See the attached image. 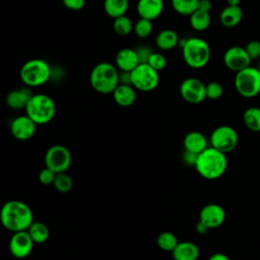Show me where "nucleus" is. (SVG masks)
<instances>
[{"label":"nucleus","mask_w":260,"mask_h":260,"mask_svg":"<svg viewBox=\"0 0 260 260\" xmlns=\"http://www.w3.org/2000/svg\"><path fill=\"white\" fill-rule=\"evenodd\" d=\"M243 18V11L240 6H225L220 14L219 20L220 23L225 27H235L237 26Z\"/></svg>","instance_id":"5701e85b"},{"label":"nucleus","mask_w":260,"mask_h":260,"mask_svg":"<svg viewBox=\"0 0 260 260\" xmlns=\"http://www.w3.org/2000/svg\"><path fill=\"white\" fill-rule=\"evenodd\" d=\"M135 50H136V53H137L140 63H147L150 55L153 52V51H151V49L148 46H139Z\"/></svg>","instance_id":"e433bc0d"},{"label":"nucleus","mask_w":260,"mask_h":260,"mask_svg":"<svg viewBox=\"0 0 260 260\" xmlns=\"http://www.w3.org/2000/svg\"><path fill=\"white\" fill-rule=\"evenodd\" d=\"M225 219V211L222 206L210 203L202 207L199 213V221L204 223L209 230L220 226Z\"/></svg>","instance_id":"2eb2a0df"},{"label":"nucleus","mask_w":260,"mask_h":260,"mask_svg":"<svg viewBox=\"0 0 260 260\" xmlns=\"http://www.w3.org/2000/svg\"><path fill=\"white\" fill-rule=\"evenodd\" d=\"M195 230H196V232H197L198 234H200V235H204V234H206V233L209 231V229H208L204 223H202V222L199 221V220H198V222H197L196 225H195Z\"/></svg>","instance_id":"79ce46f5"},{"label":"nucleus","mask_w":260,"mask_h":260,"mask_svg":"<svg viewBox=\"0 0 260 260\" xmlns=\"http://www.w3.org/2000/svg\"><path fill=\"white\" fill-rule=\"evenodd\" d=\"M62 3L69 10L78 11L84 7L85 0H62Z\"/></svg>","instance_id":"4c0bfd02"},{"label":"nucleus","mask_w":260,"mask_h":260,"mask_svg":"<svg viewBox=\"0 0 260 260\" xmlns=\"http://www.w3.org/2000/svg\"><path fill=\"white\" fill-rule=\"evenodd\" d=\"M245 49L248 55L250 56V58L252 59V61L260 58V41H257V40L250 41L246 45Z\"/></svg>","instance_id":"f704fd0d"},{"label":"nucleus","mask_w":260,"mask_h":260,"mask_svg":"<svg viewBox=\"0 0 260 260\" xmlns=\"http://www.w3.org/2000/svg\"><path fill=\"white\" fill-rule=\"evenodd\" d=\"M259 65H260V63H259ZM257 68H258V69H259V71H260V66H259V67H257Z\"/></svg>","instance_id":"a18cd8bd"},{"label":"nucleus","mask_w":260,"mask_h":260,"mask_svg":"<svg viewBox=\"0 0 260 260\" xmlns=\"http://www.w3.org/2000/svg\"><path fill=\"white\" fill-rule=\"evenodd\" d=\"M240 2L241 0H226L228 5H231V6H240Z\"/></svg>","instance_id":"c03bdc74"},{"label":"nucleus","mask_w":260,"mask_h":260,"mask_svg":"<svg viewBox=\"0 0 260 260\" xmlns=\"http://www.w3.org/2000/svg\"><path fill=\"white\" fill-rule=\"evenodd\" d=\"M212 8V3L210 0H199V4H198V9L209 12Z\"/></svg>","instance_id":"a19ab883"},{"label":"nucleus","mask_w":260,"mask_h":260,"mask_svg":"<svg viewBox=\"0 0 260 260\" xmlns=\"http://www.w3.org/2000/svg\"><path fill=\"white\" fill-rule=\"evenodd\" d=\"M238 141L239 137L237 131L228 125L216 127L210 135L211 146L225 154L236 148Z\"/></svg>","instance_id":"9d476101"},{"label":"nucleus","mask_w":260,"mask_h":260,"mask_svg":"<svg viewBox=\"0 0 260 260\" xmlns=\"http://www.w3.org/2000/svg\"><path fill=\"white\" fill-rule=\"evenodd\" d=\"M205 92H206V99L215 101L222 95L223 88L219 82L210 81L205 85Z\"/></svg>","instance_id":"473e14b6"},{"label":"nucleus","mask_w":260,"mask_h":260,"mask_svg":"<svg viewBox=\"0 0 260 260\" xmlns=\"http://www.w3.org/2000/svg\"><path fill=\"white\" fill-rule=\"evenodd\" d=\"M208 260H231V259L223 253H214L208 258Z\"/></svg>","instance_id":"37998d69"},{"label":"nucleus","mask_w":260,"mask_h":260,"mask_svg":"<svg viewBox=\"0 0 260 260\" xmlns=\"http://www.w3.org/2000/svg\"><path fill=\"white\" fill-rule=\"evenodd\" d=\"M129 7V0H104V10L113 19L125 15Z\"/></svg>","instance_id":"b1692460"},{"label":"nucleus","mask_w":260,"mask_h":260,"mask_svg":"<svg viewBox=\"0 0 260 260\" xmlns=\"http://www.w3.org/2000/svg\"><path fill=\"white\" fill-rule=\"evenodd\" d=\"M235 87L244 98H254L260 93V71L257 67L249 66L236 73Z\"/></svg>","instance_id":"0eeeda50"},{"label":"nucleus","mask_w":260,"mask_h":260,"mask_svg":"<svg viewBox=\"0 0 260 260\" xmlns=\"http://www.w3.org/2000/svg\"><path fill=\"white\" fill-rule=\"evenodd\" d=\"M56 173L46 167L39 173V181L43 185H53Z\"/></svg>","instance_id":"c9c22d12"},{"label":"nucleus","mask_w":260,"mask_h":260,"mask_svg":"<svg viewBox=\"0 0 260 260\" xmlns=\"http://www.w3.org/2000/svg\"><path fill=\"white\" fill-rule=\"evenodd\" d=\"M45 167L54 173H65L71 166L72 157L69 149L61 144L49 147L45 153Z\"/></svg>","instance_id":"1a4fd4ad"},{"label":"nucleus","mask_w":260,"mask_h":260,"mask_svg":"<svg viewBox=\"0 0 260 260\" xmlns=\"http://www.w3.org/2000/svg\"><path fill=\"white\" fill-rule=\"evenodd\" d=\"M35 242L27 231L13 233L8 244L10 254L16 259L26 258L34 249Z\"/></svg>","instance_id":"f8f14e48"},{"label":"nucleus","mask_w":260,"mask_h":260,"mask_svg":"<svg viewBox=\"0 0 260 260\" xmlns=\"http://www.w3.org/2000/svg\"><path fill=\"white\" fill-rule=\"evenodd\" d=\"M139 59L135 49L123 48L116 54L115 64L120 71H129L131 72L138 64Z\"/></svg>","instance_id":"a211bd4d"},{"label":"nucleus","mask_w":260,"mask_h":260,"mask_svg":"<svg viewBox=\"0 0 260 260\" xmlns=\"http://www.w3.org/2000/svg\"><path fill=\"white\" fill-rule=\"evenodd\" d=\"M197 156L198 154L194 153V152H191V151H188V150H185L184 149V153H183V160L185 161V164L189 165V166H192L194 167L195 164H196V160H197Z\"/></svg>","instance_id":"58836bf2"},{"label":"nucleus","mask_w":260,"mask_h":260,"mask_svg":"<svg viewBox=\"0 0 260 260\" xmlns=\"http://www.w3.org/2000/svg\"><path fill=\"white\" fill-rule=\"evenodd\" d=\"M0 221L9 232L26 231L34 222V213L26 203L20 200H9L1 207Z\"/></svg>","instance_id":"f257e3e1"},{"label":"nucleus","mask_w":260,"mask_h":260,"mask_svg":"<svg viewBox=\"0 0 260 260\" xmlns=\"http://www.w3.org/2000/svg\"><path fill=\"white\" fill-rule=\"evenodd\" d=\"M179 46L182 49V56L190 68L201 69L207 65L211 57V50L208 43L197 37L180 39Z\"/></svg>","instance_id":"7ed1b4c3"},{"label":"nucleus","mask_w":260,"mask_h":260,"mask_svg":"<svg viewBox=\"0 0 260 260\" xmlns=\"http://www.w3.org/2000/svg\"><path fill=\"white\" fill-rule=\"evenodd\" d=\"M133 26L134 24L132 20L128 16H126V14L114 18L113 29L118 36L126 37L130 35V32L133 30Z\"/></svg>","instance_id":"c756f323"},{"label":"nucleus","mask_w":260,"mask_h":260,"mask_svg":"<svg viewBox=\"0 0 260 260\" xmlns=\"http://www.w3.org/2000/svg\"><path fill=\"white\" fill-rule=\"evenodd\" d=\"M252 59L245 48L240 46L230 47L223 54V63L225 67L234 72H239L251 66Z\"/></svg>","instance_id":"ddd939ff"},{"label":"nucleus","mask_w":260,"mask_h":260,"mask_svg":"<svg viewBox=\"0 0 260 260\" xmlns=\"http://www.w3.org/2000/svg\"><path fill=\"white\" fill-rule=\"evenodd\" d=\"M156 244L160 250L165 252H173L179 244V240L175 234L166 231L158 234L156 238Z\"/></svg>","instance_id":"cd10ccee"},{"label":"nucleus","mask_w":260,"mask_h":260,"mask_svg":"<svg viewBox=\"0 0 260 260\" xmlns=\"http://www.w3.org/2000/svg\"><path fill=\"white\" fill-rule=\"evenodd\" d=\"M194 167L202 178L206 180H216L226 171V155L216 148L208 146L198 154Z\"/></svg>","instance_id":"f03ea898"},{"label":"nucleus","mask_w":260,"mask_h":260,"mask_svg":"<svg viewBox=\"0 0 260 260\" xmlns=\"http://www.w3.org/2000/svg\"><path fill=\"white\" fill-rule=\"evenodd\" d=\"M183 145L185 150L194 152L196 154H199L208 147L206 137L199 131L188 132L184 137Z\"/></svg>","instance_id":"aec40b11"},{"label":"nucleus","mask_w":260,"mask_h":260,"mask_svg":"<svg viewBox=\"0 0 260 260\" xmlns=\"http://www.w3.org/2000/svg\"><path fill=\"white\" fill-rule=\"evenodd\" d=\"M190 25L193 29L198 31H203L207 29L211 22V17L209 12L197 9L189 16Z\"/></svg>","instance_id":"a878e982"},{"label":"nucleus","mask_w":260,"mask_h":260,"mask_svg":"<svg viewBox=\"0 0 260 260\" xmlns=\"http://www.w3.org/2000/svg\"><path fill=\"white\" fill-rule=\"evenodd\" d=\"M245 126L254 132H260V108L250 107L243 115Z\"/></svg>","instance_id":"bb28decb"},{"label":"nucleus","mask_w":260,"mask_h":260,"mask_svg":"<svg viewBox=\"0 0 260 260\" xmlns=\"http://www.w3.org/2000/svg\"><path fill=\"white\" fill-rule=\"evenodd\" d=\"M172 254L174 260H198L200 251L195 243L183 241L179 242Z\"/></svg>","instance_id":"412c9836"},{"label":"nucleus","mask_w":260,"mask_h":260,"mask_svg":"<svg viewBox=\"0 0 260 260\" xmlns=\"http://www.w3.org/2000/svg\"><path fill=\"white\" fill-rule=\"evenodd\" d=\"M180 38L174 29L165 28L155 38V45L160 51H170L179 45Z\"/></svg>","instance_id":"4be33fe9"},{"label":"nucleus","mask_w":260,"mask_h":260,"mask_svg":"<svg viewBox=\"0 0 260 260\" xmlns=\"http://www.w3.org/2000/svg\"><path fill=\"white\" fill-rule=\"evenodd\" d=\"M24 110L25 114L37 125H45L54 119L56 104L48 94L34 93Z\"/></svg>","instance_id":"423d86ee"},{"label":"nucleus","mask_w":260,"mask_h":260,"mask_svg":"<svg viewBox=\"0 0 260 260\" xmlns=\"http://www.w3.org/2000/svg\"><path fill=\"white\" fill-rule=\"evenodd\" d=\"M165 8L164 0H138L136 11L141 18L149 20L156 19L162 13Z\"/></svg>","instance_id":"f3484780"},{"label":"nucleus","mask_w":260,"mask_h":260,"mask_svg":"<svg viewBox=\"0 0 260 260\" xmlns=\"http://www.w3.org/2000/svg\"><path fill=\"white\" fill-rule=\"evenodd\" d=\"M19 77L25 86L39 87L50 80L52 68L44 59L34 58L23 63L19 71Z\"/></svg>","instance_id":"39448f33"},{"label":"nucleus","mask_w":260,"mask_h":260,"mask_svg":"<svg viewBox=\"0 0 260 260\" xmlns=\"http://www.w3.org/2000/svg\"><path fill=\"white\" fill-rule=\"evenodd\" d=\"M91 87L99 93H113L119 85L118 68L109 62H100L93 66L89 74Z\"/></svg>","instance_id":"20e7f679"},{"label":"nucleus","mask_w":260,"mask_h":260,"mask_svg":"<svg viewBox=\"0 0 260 260\" xmlns=\"http://www.w3.org/2000/svg\"><path fill=\"white\" fill-rule=\"evenodd\" d=\"M53 186L58 192L67 193L73 187V180L66 172L59 173V174H56Z\"/></svg>","instance_id":"7c9ffc66"},{"label":"nucleus","mask_w":260,"mask_h":260,"mask_svg":"<svg viewBox=\"0 0 260 260\" xmlns=\"http://www.w3.org/2000/svg\"><path fill=\"white\" fill-rule=\"evenodd\" d=\"M171 3L177 13L190 16L198 9L199 0H171Z\"/></svg>","instance_id":"c85d7f7f"},{"label":"nucleus","mask_w":260,"mask_h":260,"mask_svg":"<svg viewBox=\"0 0 260 260\" xmlns=\"http://www.w3.org/2000/svg\"><path fill=\"white\" fill-rule=\"evenodd\" d=\"M205 85L200 79L195 77L185 78L180 84V94L182 99L193 105L202 103L206 99Z\"/></svg>","instance_id":"9b49d317"},{"label":"nucleus","mask_w":260,"mask_h":260,"mask_svg":"<svg viewBox=\"0 0 260 260\" xmlns=\"http://www.w3.org/2000/svg\"><path fill=\"white\" fill-rule=\"evenodd\" d=\"M112 94L115 103L120 107H130L136 101L135 88L130 84H119Z\"/></svg>","instance_id":"6ab92c4d"},{"label":"nucleus","mask_w":260,"mask_h":260,"mask_svg":"<svg viewBox=\"0 0 260 260\" xmlns=\"http://www.w3.org/2000/svg\"><path fill=\"white\" fill-rule=\"evenodd\" d=\"M37 130V124L25 114L14 118L10 124V132L17 140L30 139Z\"/></svg>","instance_id":"4468645a"},{"label":"nucleus","mask_w":260,"mask_h":260,"mask_svg":"<svg viewBox=\"0 0 260 260\" xmlns=\"http://www.w3.org/2000/svg\"><path fill=\"white\" fill-rule=\"evenodd\" d=\"M147 63L154 68L156 71H161L162 69L166 68L167 66V59L166 57L159 53V52H152V54L150 55Z\"/></svg>","instance_id":"72a5a7b5"},{"label":"nucleus","mask_w":260,"mask_h":260,"mask_svg":"<svg viewBox=\"0 0 260 260\" xmlns=\"http://www.w3.org/2000/svg\"><path fill=\"white\" fill-rule=\"evenodd\" d=\"M32 94L34 93L30 87L24 85L23 87L10 90L5 98V102L6 105L12 110H22L25 109Z\"/></svg>","instance_id":"dca6fc26"},{"label":"nucleus","mask_w":260,"mask_h":260,"mask_svg":"<svg viewBox=\"0 0 260 260\" xmlns=\"http://www.w3.org/2000/svg\"><path fill=\"white\" fill-rule=\"evenodd\" d=\"M119 84H131V72L120 71L119 72Z\"/></svg>","instance_id":"ea45409f"},{"label":"nucleus","mask_w":260,"mask_h":260,"mask_svg":"<svg viewBox=\"0 0 260 260\" xmlns=\"http://www.w3.org/2000/svg\"><path fill=\"white\" fill-rule=\"evenodd\" d=\"M159 82V74L148 63H139L131 71V84L143 92L154 90Z\"/></svg>","instance_id":"6e6552de"},{"label":"nucleus","mask_w":260,"mask_h":260,"mask_svg":"<svg viewBox=\"0 0 260 260\" xmlns=\"http://www.w3.org/2000/svg\"><path fill=\"white\" fill-rule=\"evenodd\" d=\"M152 20L146 19V18H139L133 26V31L136 37L140 39H145L147 38L151 31H152Z\"/></svg>","instance_id":"2f4dec72"},{"label":"nucleus","mask_w":260,"mask_h":260,"mask_svg":"<svg viewBox=\"0 0 260 260\" xmlns=\"http://www.w3.org/2000/svg\"><path fill=\"white\" fill-rule=\"evenodd\" d=\"M35 242V244H43L46 243L50 237V231L49 228L41 221H35L29 225V228L26 230Z\"/></svg>","instance_id":"393cba45"}]
</instances>
